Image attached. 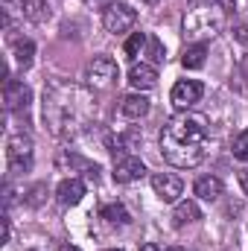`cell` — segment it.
<instances>
[{
	"mask_svg": "<svg viewBox=\"0 0 248 251\" xmlns=\"http://www.w3.org/2000/svg\"><path fill=\"white\" fill-rule=\"evenodd\" d=\"M44 196H47V184H35V187L29 190V196H26V204L29 207H38L44 201Z\"/></svg>",
	"mask_w": 248,
	"mask_h": 251,
	"instance_id": "603a6c76",
	"label": "cell"
},
{
	"mask_svg": "<svg viewBox=\"0 0 248 251\" xmlns=\"http://www.w3.org/2000/svg\"><path fill=\"white\" fill-rule=\"evenodd\" d=\"M120 114H123L125 120H140V117H146L149 114V100L143 97V94H128L120 100Z\"/></svg>",
	"mask_w": 248,
	"mask_h": 251,
	"instance_id": "7c38bea8",
	"label": "cell"
},
{
	"mask_svg": "<svg viewBox=\"0 0 248 251\" xmlns=\"http://www.w3.org/2000/svg\"><path fill=\"white\" fill-rule=\"evenodd\" d=\"M21 12H24V18L26 21H32V24H44V21H50V6H47V0H21Z\"/></svg>",
	"mask_w": 248,
	"mask_h": 251,
	"instance_id": "5bb4252c",
	"label": "cell"
},
{
	"mask_svg": "<svg viewBox=\"0 0 248 251\" xmlns=\"http://www.w3.org/2000/svg\"><path fill=\"white\" fill-rule=\"evenodd\" d=\"M59 251H79V249H76V246H70V243H64V246H62Z\"/></svg>",
	"mask_w": 248,
	"mask_h": 251,
	"instance_id": "f546056e",
	"label": "cell"
},
{
	"mask_svg": "<svg viewBox=\"0 0 248 251\" xmlns=\"http://www.w3.org/2000/svg\"><path fill=\"white\" fill-rule=\"evenodd\" d=\"M196 219H201V210H198L196 201H178L175 204V210H173V225L175 228H181L187 222H196Z\"/></svg>",
	"mask_w": 248,
	"mask_h": 251,
	"instance_id": "9a60e30c",
	"label": "cell"
},
{
	"mask_svg": "<svg viewBox=\"0 0 248 251\" xmlns=\"http://www.w3.org/2000/svg\"><path fill=\"white\" fill-rule=\"evenodd\" d=\"M108 251H123V249H108Z\"/></svg>",
	"mask_w": 248,
	"mask_h": 251,
	"instance_id": "1f68e13d",
	"label": "cell"
},
{
	"mask_svg": "<svg viewBox=\"0 0 248 251\" xmlns=\"http://www.w3.org/2000/svg\"><path fill=\"white\" fill-rule=\"evenodd\" d=\"M234 38H237L240 44H248V24L246 21H237V24H234Z\"/></svg>",
	"mask_w": 248,
	"mask_h": 251,
	"instance_id": "cb8c5ba5",
	"label": "cell"
},
{
	"mask_svg": "<svg viewBox=\"0 0 248 251\" xmlns=\"http://www.w3.org/2000/svg\"><path fill=\"white\" fill-rule=\"evenodd\" d=\"M3 100H6V108L9 111H21L32 102V91L24 85V82H15L6 76V88H3Z\"/></svg>",
	"mask_w": 248,
	"mask_h": 251,
	"instance_id": "9c48e42d",
	"label": "cell"
},
{
	"mask_svg": "<svg viewBox=\"0 0 248 251\" xmlns=\"http://www.w3.org/2000/svg\"><path fill=\"white\" fill-rule=\"evenodd\" d=\"M146 41H149V38H146L143 32H134V35H131V38L125 41V47H123L125 56H128V59H137V56H140V50L146 47Z\"/></svg>",
	"mask_w": 248,
	"mask_h": 251,
	"instance_id": "ffe728a7",
	"label": "cell"
},
{
	"mask_svg": "<svg viewBox=\"0 0 248 251\" xmlns=\"http://www.w3.org/2000/svg\"><path fill=\"white\" fill-rule=\"evenodd\" d=\"M204 56H207V44H193V47H187L184 56H181V64H184L187 70H198L201 64H204Z\"/></svg>",
	"mask_w": 248,
	"mask_h": 251,
	"instance_id": "e0dca14e",
	"label": "cell"
},
{
	"mask_svg": "<svg viewBox=\"0 0 248 251\" xmlns=\"http://www.w3.org/2000/svg\"><path fill=\"white\" fill-rule=\"evenodd\" d=\"M146 53H149V59H152L155 64H161L164 59H167V56H164V44H161V41H158L155 35H152V38L146 41Z\"/></svg>",
	"mask_w": 248,
	"mask_h": 251,
	"instance_id": "7402d4cb",
	"label": "cell"
},
{
	"mask_svg": "<svg viewBox=\"0 0 248 251\" xmlns=\"http://www.w3.org/2000/svg\"><path fill=\"white\" fill-rule=\"evenodd\" d=\"M201 94H204V85H201V82H196V79H181V82L173 85V105H175L178 111H187V108H193V105L201 102Z\"/></svg>",
	"mask_w": 248,
	"mask_h": 251,
	"instance_id": "52a82bcc",
	"label": "cell"
},
{
	"mask_svg": "<svg viewBox=\"0 0 248 251\" xmlns=\"http://www.w3.org/2000/svg\"><path fill=\"white\" fill-rule=\"evenodd\" d=\"M128 85H131L134 91H152V88L158 85V70L146 62H140V64L134 62L131 70H128Z\"/></svg>",
	"mask_w": 248,
	"mask_h": 251,
	"instance_id": "8fae6325",
	"label": "cell"
},
{
	"mask_svg": "<svg viewBox=\"0 0 248 251\" xmlns=\"http://www.w3.org/2000/svg\"><path fill=\"white\" fill-rule=\"evenodd\" d=\"M134 24H137V12H134L131 6H125V3H114V6H108L105 15H102V26H105V32H111V35L128 32Z\"/></svg>",
	"mask_w": 248,
	"mask_h": 251,
	"instance_id": "8992f818",
	"label": "cell"
},
{
	"mask_svg": "<svg viewBox=\"0 0 248 251\" xmlns=\"http://www.w3.org/2000/svg\"><path fill=\"white\" fill-rule=\"evenodd\" d=\"M231 152H234V158H237V161H248V131H240V134L234 137Z\"/></svg>",
	"mask_w": 248,
	"mask_h": 251,
	"instance_id": "44dd1931",
	"label": "cell"
},
{
	"mask_svg": "<svg viewBox=\"0 0 248 251\" xmlns=\"http://www.w3.org/2000/svg\"><path fill=\"white\" fill-rule=\"evenodd\" d=\"M143 3H158V0H143Z\"/></svg>",
	"mask_w": 248,
	"mask_h": 251,
	"instance_id": "4dcf8cb0",
	"label": "cell"
},
{
	"mask_svg": "<svg viewBox=\"0 0 248 251\" xmlns=\"http://www.w3.org/2000/svg\"><path fill=\"white\" fill-rule=\"evenodd\" d=\"M76 91L67 85H53L50 91H44V120H50V128L56 134H70V128L76 123Z\"/></svg>",
	"mask_w": 248,
	"mask_h": 251,
	"instance_id": "3957f363",
	"label": "cell"
},
{
	"mask_svg": "<svg viewBox=\"0 0 248 251\" xmlns=\"http://www.w3.org/2000/svg\"><path fill=\"white\" fill-rule=\"evenodd\" d=\"M216 3H219V6H228V9H234V3H237V0H216Z\"/></svg>",
	"mask_w": 248,
	"mask_h": 251,
	"instance_id": "f1b7e54d",
	"label": "cell"
},
{
	"mask_svg": "<svg viewBox=\"0 0 248 251\" xmlns=\"http://www.w3.org/2000/svg\"><path fill=\"white\" fill-rule=\"evenodd\" d=\"M196 196L204 199V201H216V199L222 196V181H219L216 176H204V178H198V181H196Z\"/></svg>",
	"mask_w": 248,
	"mask_h": 251,
	"instance_id": "2e32d148",
	"label": "cell"
},
{
	"mask_svg": "<svg viewBox=\"0 0 248 251\" xmlns=\"http://www.w3.org/2000/svg\"><path fill=\"white\" fill-rule=\"evenodd\" d=\"M146 176V164L140 161V158H131V155H125L117 161V167H114V181L117 184H131V181H140Z\"/></svg>",
	"mask_w": 248,
	"mask_h": 251,
	"instance_id": "30bf717a",
	"label": "cell"
},
{
	"mask_svg": "<svg viewBox=\"0 0 248 251\" xmlns=\"http://www.w3.org/2000/svg\"><path fill=\"white\" fill-rule=\"evenodd\" d=\"M85 79H88V85H91V88H97V91L111 88V85H114V79H117V62H114L111 56H97L94 62L88 64Z\"/></svg>",
	"mask_w": 248,
	"mask_h": 251,
	"instance_id": "5b68a950",
	"label": "cell"
},
{
	"mask_svg": "<svg viewBox=\"0 0 248 251\" xmlns=\"http://www.w3.org/2000/svg\"><path fill=\"white\" fill-rule=\"evenodd\" d=\"M240 187L246 190V196H248V170H240Z\"/></svg>",
	"mask_w": 248,
	"mask_h": 251,
	"instance_id": "d4e9b609",
	"label": "cell"
},
{
	"mask_svg": "<svg viewBox=\"0 0 248 251\" xmlns=\"http://www.w3.org/2000/svg\"><path fill=\"white\" fill-rule=\"evenodd\" d=\"M140 251H164V249H158L155 243H146V246H143ZM167 251H184V249H167Z\"/></svg>",
	"mask_w": 248,
	"mask_h": 251,
	"instance_id": "484cf974",
	"label": "cell"
},
{
	"mask_svg": "<svg viewBox=\"0 0 248 251\" xmlns=\"http://www.w3.org/2000/svg\"><path fill=\"white\" fill-rule=\"evenodd\" d=\"M6 161L9 173H26L32 167V137L29 134H12L6 143Z\"/></svg>",
	"mask_w": 248,
	"mask_h": 251,
	"instance_id": "277c9868",
	"label": "cell"
},
{
	"mask_svg": "<svg viewBox=\"0 0 248 251\" xmlns=\"http://www.w3.org/2000/svg\"><path fill=\"white\" fill-rule=\"evenodd\" d=\"M161 152L178 170L198 167L204 161V152H207V126H204V120L187 117V114L167 120L164 131H161Z\"/></svg>",
	"mask_w": 248,
	"mask_h": 251,
	"instance_id": "6da1fadb",
	"label": "cell"
},
{
	"mask_svg": "<svg viewBox=\"0 0 248 251\" xmlns=\"http://www.w3.org/2000/svg\"><path fill=\"white\" fill-rule=\"evenodd\" d=\"M32 59H35V44L26 41V38H24V41H15V62L26 70V67L32 64Z\"/></svg>",
	"mask_w": 248,
	"mask_h": 251,
	"instance_id": "ac0fdd59",
	"label": "cell"
},
{
	"mask_svg": "<svg viewBox=\"0 0 248 251\" xmlns=\"http://www.w3.org/2000/svg\"><path fill=\"white\" fill-rule=\"evenodd\" d=\"M152 190L158 193L161 201H178L181 190H184V181L173 173H155L152 176Z\"/></svg>",
	"mask_w": 248,
	"mask_h": 251,
	"instance_id": "ba28073f",
	"label": "cell"
},
{
	"mask_svg": "<svg viewBox=\"0 0 248 251\" xmlns=\"http://www.w3.org/2000/svg\"><path fill=\"white\" fill-rule=\"evenodd\" d=\"M99 216L108 219V222H117V225H128L131 222V216H128V210H125L123 204H105L99 210Z\"/></svg>",
	"mask_w": 248,
	"mask_h": 251,
	"instance_id": "d6986e66",
	"label": "cell"
},
{
	"mask_svg": "<svg viewBox=\"0 0 248 251\" xmlns=\"http://www.w3.org/2000/svg\"><path fill=\"white\" fill-rule=\"evenodd\" d=\"M240 73H243V79H246V85H248V56H243V64H240Z\"/></svg>",
	"mask_w": 248,
	"mask_h": 251,
	"instance_id": "4316f807",
	"label": "cell"
},
{
	"mask_svg": "<svg viewBox=\"0 0 248 251\" xmlns=\"http://www.w3.org/2000/svg\"><path fill=\"white\" fill-rule=\"evenodd\" d=\"M85 3H102V6H105V9H108V6H114V3H117V0H85Z\"/></svg>",
	"mask_w": 248,
	"mask_h": 251,
	"instance_id": "83f0119b",
	"label": "cell"
},
{
	"mask_svg": "<svg viewBox=\"0 0 248 251\" xmlns=\"http://www.w3.org/2000/svg\"><path fill=\"white\" fill-rule=\"evenodd\" d=\"M56 196H59V201H62L64 207H73V204H79L82 201V196H85V184L79 181V178H64L59 190H56Z\"/></svg>",
	"mask_w": 248,
	"mask_h": 251,
	"instance_id": "4fadbf2b",
	"label": "cell"
},
{
	"mask_svg": "<svg viewBox=\"0 0 248 251\" xmlns=\"http://www.w3.org/2000/svg\"><path fill=\"white\" fill-rule=\"evenodd\" d=\"M225 26V9L216 3V0H190L184 12V21H181V29L190 41H207L213 35H219Z\"/></svg>",
	"mask_w": 248,
	"mask_h": 251,
	"instance_id": "7a4b0ae2",
	"label": "cell"
}]
</instances>
